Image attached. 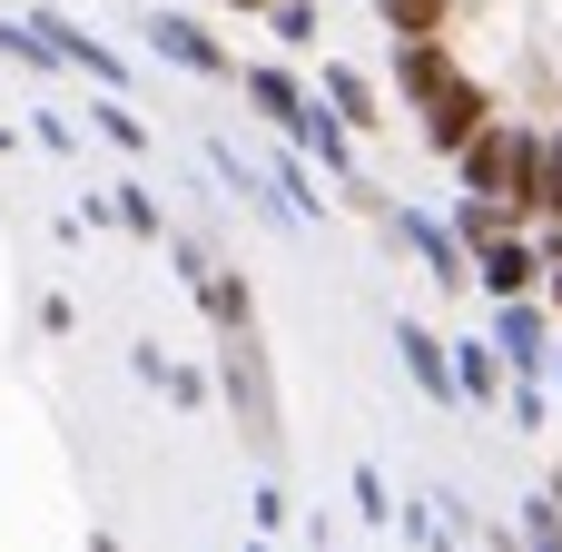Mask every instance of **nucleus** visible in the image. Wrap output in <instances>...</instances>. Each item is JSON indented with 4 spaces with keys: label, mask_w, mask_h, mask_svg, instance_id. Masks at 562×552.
<instances>
[{
    "label": "nucleus",
    "mask_w": 562,
    "mask_h": 552,
    "mask_svg": "<svg viewBox=\"0 0 562 552\" xmlns=\"http://www.w3.org/2000/svg\"><path fill=\"white\" fill-rule=\"evenodd\" d=\"M533 277H543V247H524V237H494L484 247V286L514 306V296H533Z\"/></svg>",
    "instance_id": "1"
},
{
    "label": "nucleus",
    "mask_w": 562,
    "mask_h": 552,
    "mask_svg": "<svg viewBox=\"0 0 562 552\" xmlns=\"http://www.w3.org/2000/svg\"><path fill=\"white\" fill-rule=\"evenodd\" d=\"M158 49H168V59H178V69H207V79H217V69H227V59H217V40H207V30H198V20H158Z\"/></svg>",
    "instance_id": "2"
},
{
    "label": "nucleus",
    "mask_w": 562,
    "mask_h": 552,
    "mask_svg": "<svg viewBox=\"0 0 562 552\" xmlns=\"http://www.w3.org/2000/svg\"><path fill=\"white\" fill-rule=\"evenodd\" d=\"M504 356H514L524 375L543 365V306H533V296H514V306H504Z\"/></svg>",
    "instance_id": "3"
},
{
    "label": "nucleus",
    "mask_w": 562,
    "mask_h": 552,
    "mask_svg": "<svg viewBox=\"0 0 562 552\" xmlns=\"http://www.w3.org/2000/svg\"><path fill=\"white\" fill-rule=\"evenodd\" d=\"M375 10H385L395 40H435V30H445V0H375Z\"/></svg>",
    "instance_id": "4"
},
{
    "label": "nucleus",
    "mask_w": 562,
    "mask_h": 552,
    "mask_svg": "<svg viewBox=\"0 0 562 552\" xmlns=\"http://www.w3.org/2000/svg\"><path fill=\"white\" fill-rule=\"evenodd\" d=\"M405 356H415V385L454 395V375H445V356H435V336H425V326H405Z\"/></svg>",
    "instance_id": "5"
},
{
    "label": "nucleus",
    "mask_w": 562,
    "mask_h": 552,
    "mask_svg": "<svg viewBox=\"0 0 562 552\" xmlns=\"http://www.w3.org/2000/svg\"><path fill=\"white\" fill-rule=\"evenodd\" d=\"M326 99H336V119H366V109H375V89H366L356 69H326Z\"/></svg>",
    "instance_id": "6"
},
{
    "label": "nucleus",
    "mask_w": 562,
    "mask_h": 552,
    "mask_svg": "<svg viewBox=\"0 0 562 552\" xmlns=\"http://www.w3.org/2000/svg\"><path fill=\"white\" fill-rule=\"evenodd\" d=\"M464 395H494V346H464V375H454Z\"/></svg>",
    "instance_id": "7"
},
{
    "label": "nucleus",
    "mask_w": 562,
    "mask_h": 552,
    "mask_svg": "<svg viewBox=\"0 0 562 552\" xmlns=\"http://www.w3.org/2000/svg\"><path fill=\"white\" fill-rule=\"evenodd\" d=\"M267 20H277V40H316V10H306V0H277Z\"/></svg>",
    "instance_id": "8"
},
{
    "label": "nucleus",
    "mask_w": 562,
    "mask_h": 552,
    "mask_svg": "<svg viewBox=\"0 0 562 552\" xmlns=\"http://www.w3.org/2000/svg\"><path fill=\"white\" fill-rule=\"evenodd\" d=\"M533 552H562V504H533Z\"/></svg>",
    "instance_id": "9"
},
{
    "label": "nucleus",
    "mask_w": 562,
    "mask_h": 552,
    "mask_svg": "<svg viewBox=\"0 0 562 552\" xmlns=\"http://www.w3.org/2000/svg\"><path fill=\"white\" fill-rule=\"evenodd\" d=\"M553 296H562V237H553Z\"/></svg>",
    "instance_id": "10"
},
{
    "label": "nucleus",
    "mask_w": 562,
    "mask_h": 552,
    "mask_svg": "<svg viewBox=\"0 0 562 552\" xmlns=\"http://www.w3.org/2000/svg\"><path fill=\"white\" fill-rule=\"evenodd\" d=\"M237 10H277V0H237Z\"/></svg>",
    "instance_id": "11"
},
{
    "label": "nucleus",
    "mask_w": 562,
    "mask_h": 552,
    "mask_svg": "<svg viewBox=\"0 0 562 552\" xmlns=\"http://www.w3.org/2000/svg\"><path fill=\"white\" fill-rule=\"evenodd\" d=\"M553 504H562V474H553Z\"/></svg>",
    "instance_id": "12"
}]
</instances>
